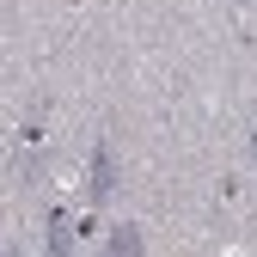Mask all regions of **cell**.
Segmentation results:
<instances>
[{"mask_svg":"<svg viewBox=\"0 0 257 257\" xmlns=\"http://www.w3.org/2000/svg\"><path fill=\"white\" fill-rule=\"evenodd\" d=\"M110 196H116V147L98 141L86 166V208H110Z\"/></svg>","mask_w":257,"mask_h":257,"instance_id":"obj_1","label":"cell"},{"mask_svg":"<svg viewBox=\"0 0 257 257\" xmlns=\"http://www.w3.org/2000/svg\"><path fill=\"white\" fill-rule=\"evenodd\" d=\"M141 245H147V239H141V227H110V251H116V257H135Z\"/></svg>","mask_w":257,"mask_h":257,"instance_id":"obj_2","label":"cell"},{"mask_svg":"<svg viewBox=\"0 0 257 257\" xmlns=\"http://www.w3.org/2000/svg\"><path fill=\"white\" fill-rule=\"evenodd\" d=\"M49 251H74V220L68 214H49Z\"/></svg>","mask_w":257,"mask_h":257,"instance_id":"obj_3","label":"cell"},{"mask_svg":"<svg viewBox=\"0 0 257 257\" xmlns=\"http://www.w3.org/2000/svg\"><path fill=\"white\" fill-rule=\"evenodd\" d=\"M251 166H257V128H251Z\"/></svg>","mask_w":257,"mask_h":257,"instance_id":"obj_4","label":"cell"},{"mask_svg":"<svg viewBox=\"0 0 257 257\" xmlns=\"http://www.w3.org/2000/svg\"><path fill=\"white\" fill-rule=\"evenodd\" d=\"M233 7H245V0H233Z\"/></svg>","mask_w":257,"mask_h":257,"instance_id":"obj_5","label":"cell"}]
</instances>
